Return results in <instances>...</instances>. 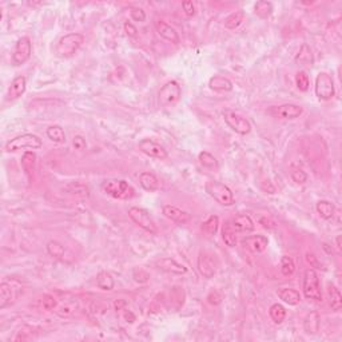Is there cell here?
I'll use <instances>...</instances> for the list:
<instances>
[{"instance_id": "6da1fadb", "label": "cell", "mask_w": 342, "mask_h": 342, "mask_svg": "<svg viewBox=\"0 0 342 342\" xmlns=\"http://www.w3.org/2000/svg\"><path fill=\"white\" fill-rule=\"evenodd\" d=\"M205 190L214 201H216L222 206L229 207L234 205V194L230 190L229 186H226L225 183L213 179L207 180L206 185H205Z\"/></svg>"}, {"instance_id": "7a4b0ae2", "label": "cell", "mask_w": 342, "mask_h": 342, "mask_svg": "<svg viewBox=\"0 0 342 342\" xmlns=\"http://www.w3.org/2000/svg\"><path fill=\"white\" fill-rule=\"evenodd\" d=\"M85 43V36L78 32H71L60 38L58 44L55 47V54L59 58H70L74 54H77L82 44Z\"/></svg>"}, {"instance_id": "3957f363", "label": "cell", "mask_w": 342, "mask_h": 342, "mask_svg": "<svg viewBox=\"0 0 342 342\" xmlns=\"http://www.w3.org/2000/svg\"><path fill=\"white\" fill-rule=\"evenodd\" d=\"M102 189L107 195L115 199L127 201L135 195L134 187L125 179H108L102 185Z\"/></svg>"}, {"instance_id": "277c9868", "label": "cell", "mask_w": 342, "mask_h": 342, "mask_svg": "<svg viewBox=\"0 0 342 342\" xmlns=\"http://www.w3.org/2000/svg\"><path fill=\"white\" fill-rule=\"evenodd\" d=\"M43 146V142L35 134H23V135L15 136L14 139L8 140L5 143L4 151L5 153H16L19 150L31 149L38 150Z\"/></svg>"}, {"instance_id": "5b68a950", "label": "cell", "mask_w": 342, "mask_h": 342, "mask_svg": "<svg viewBox=\"0 0 342 342\" xmlns=\"http://www.w3.org/2000/svg\"><path fill=\"white\" fill-rule=\"evenodd\" d=\"M302 292L307 299L313 301H322V290H321L320 278L314 269H307L303 274L302 282Z\"/></svg>"}, {"instance_id": "8992f818", "label": "cell", "mask_w": 342, "mask_h": 342, "mask_svg": "<svg viewBox=\"0 0 342 342\" xmlns=\"http://www.w3.org/2000/svg\"><path fill=\"white\" fill-rule=\"evenodd\" d=\"M182 96V88L176 81L167 82L158 92V100L163 107H172L180 100Z\"/></svg>"}, {"instance_id": "52a82bcc", "label": "cell", "mask_w": 342, "mask_h": 342, "mask_svg": "<svg viewBox=\"0 0 342 342\" xmlns=\"http://www.w3.org/2000/svg\"><path fill=\"white\" fill-rule=\"evenodd\" d=\"M315 96L320 100H330L333 99L334 94H336V87H334V81L332 75H329L328 72H320L317 78H315L314 86Z\"/></svg>"}, {"instance_id": "ba28073f", "label": "cell", "mask_w": 342, "mask_h": 342, "mask_svg": "<svg viewBox=\"0 0 342 342\" xmlns=\"http://www.w3.org/2000/svg\"><path fill=\"white\" fill-rule=\"evenodd\" d=\"M128 216L130 219L135 225H138L140 229H143L144 231H147L150 234H157L158 229L155 222L150 215V213L147 210H144L142 207H130L128 209Z\"/></svg>"}, {"instance_id": "9c48e42d", "label": "cell", "mask_w": 342, "mask_h": 342, "mask_svg": "<svg viewBox=\"0 0 342 342\" xmlns=\"http://www.w3.org/2000/svg\"><path fill=\"white\" fill-rule=\"evenodd\" d=\"M23 293V286L18 281L1 282L0 284V309H5L12 305Z\"/></svg>"}, {"instance_id": "30bf717a", "label": "cell", "mask_w": 342, "mask_h": 342, "mask_svg": "<svg viewBox=\"0 0 342 342\" xmlns=\"http://www.w3.org/2000/svg\"><path fill=\"white\" fill-rule=\"evenodd\" d=\"M223 119H225L226 125L231 128V130L239 134V135H248L252 131V123L242 115H239L235 111L231 110H226L223 111Z\"/></svg>"}, {"instance_id": "8fae6325", "label": "cell", "mask_w": 342, "mask_h": 342, "mask_svg": "<svg viewBox=\"0 0 342 342\" xmlns=\"http://www.w3.org/2000/svg\"><path fill=\"white\" fill-rule=\"evenodd\" d=\"M32 54V43L31 39L27 38V36H22L16 44H15L14 52H12V56H11V63L14 67H19V66H23L30 60Z\"/></svg>"}, {"instance_id": "7c38bea8", "label": "cell", "mask_w": 342, "mask_h": 342, "mask_svg": "<svg viewBox=\"0 0 342 342\" xmlns=\"http://www.w3.org/2000/svg\"><path fill=\"white\" fill-rule=\"evenodd\" d=\"M198 271L205 277V278H213L215 275L218 267H219V261L215 254L210 252H201L198 256Z\"/></svg>"}, {"instance_id": "4fadbf2b", "label": "cell", "mask_w": 342, "mask_h": 342, "mask_svg": "<svg viewBox=\"0 0 342 342\" xmlns=\"http://www.w3.org/2000/svg\"><path fill=\"white\" fill-rule=\"evenodd\" d=\"M303 113V108L301 106L294 103L281 104V106H274L269 110V114L278 119H285V121H292L297 119Z\"/></svg>"}, {"instance_id": "5bb4252c", "label": "cell", "mask_w": 342, "mask_h": 342, "mask_svg": "<svg viewBox=\"0 0 342 342\" xmlns=\"http://www.w3.org/2000/svg\"><path fill=\"white\" fill-rule=\"evenodd\" d=\"M139 150L143 154H146L147 157L155 158V159H166L169 157L167 150L163 147L162 144L157 143L155 140L149 139V138L140 140Z\"/></svg>"}, {"instance_id": "9a60e30c", "label": "cell", "mask_w": 342, "mask_h": 342, "mask_svg": "<svg viewBox=\"0 0 342 342\" xmlns=\"http://www.w3.org/2000/svg\"><path fill=\"white\" fill-rule=\"evenodd\" d=\"M242 246L248 249L249 252L254 253V254H259V253L265 252L267 245H269V239L265 235L256 234V235H248L241 241Z\"/></svg>"}, {"instance_id": "2e32d148", "label": "cell", "mask_w": 342, "mask_h": 342, "mask_svg": "<svg viewBox=\"0 0 342 342\" xmlns=\"http://www.w3.org/2000/svg\"><path fill=\"white\" fill-rule=\"evenodd\" d=\"M154 26H155V30H157L158 35L161 36V38H163L165 41L170 42L172 44H179L180 38L179 35H178V32L175 31V28L171 27L170 24H167V23L163 22V20H157V22L154 23Z\"/></svg>"}, {"instance_id": "e0dca14e", "label": "cell", "mask_w": 342, "mask_h": 342, "mask_svg": "<svg viewBox=\"0 0 342 342\" xmlns=\"http://www.w3.org/2000/svg\"><path fill=\"white\" fill-rule=\"evenodd\" d=\"M155 266L158 269L166 271V273H171V274L182 275L187 273V267L179 262H176L175 259H172V258H161L155 262Z\"/></svg>"}, {"instance_id": "ac0fdd59", "label": "cell", "mask_w": 342, "mask_h": 342, "mask_svg": "<svg viewBox=\"0 0 342 342\" xmlns=\"http://www.w3.org/2000/svg\"><path fill=\"white\" fill-rule=\"evenodd\" d=\"M163 215L169 218L170 221L175 222V223H179V225H185L190 221V214L189 213L180 210L178 207L171 206V205H166V206L162 207Z\"/></svg>"}, {"instance_id": "d6986e66", "label": "cell", "mask_w": 342, "mask_h": 342, "mask_svg": "<svg viewBox=\"0 0 342 342\" xmlns=\"http://www.w3.org/2000/svg\"><path fill=\"white\" fill-rule=\"evenodd\" d=\"M231 227L235 233H252L256 229L254 221L248 214H239L231 221Z\"/></svg>"}, {"instance_id": "ffe728a7", "label": "cell", "mask_w": 342, "mask_h": 342, "mask_svg": "<svg viewBox=\"0 0 342 342\" xmlns=\"http://www.w3.org/2000/svg\"><path fill=\"white\" fill-rule=\"evenodd\" d=\"M27 90V81L26 78L19 75L11 82V86H9L8 92H7V100H16L22 96Z\"/></svg>"}, {"instance_id": "44dd1931", "label": "cell", "mask_w": 342, "mask_h": 342, "mask_svg": "<svg viewBox=\"0 0 342 342\" xmlns=\"http://www.w3.org/2000/svg\"><path fill=\"white\" fill-rule=\"evenodd\" d=\"M209 87L216 92H229V91L233 90V82L227 78L221 77V75H215V77L210 78Z\"/></svg>"}, {"instance_id": "7402d4cb", "label": "cell", "mask_w": 342, "mask_h": 342, "mask_svg": "<svg viewBox=\"0 0 342 342\" xmlns=\"http://www.w3.org/2000/svg\"><path fill=\"white\" fill-rule=\"evenodd\" d=\"M139 183L140 186H142V189H144L146 191H150V193L157 191V190L159 189V180H158L157 176L154 175L153 172H150V171H143V172H140Z\"/></svg>"}, {"instance_id": "603a6c76", "label": "cell", "mask_w": 342, "mask_h": 342, "mask_svg": "<svg viewBox=\"0 0 342 342\" xmlns=\"http://www.w3.org/2000/svg\"><path fill=\"white\" fill-rule=\"evenodd\" d=\"M277 293H278V297L281 298L285 303L290 305V306H296V305H298V303L301 302V294H299V292H297V290H294V289L282 288L279 289Z\"/></svg>"}, {"instance_id": "cb8c5ba5", "label": "cell", "mask_w": 342, "mask_h": 342, "mask_svg": "<svg viewBox=\"0 0 342 342\" xmlns=\"http://www.w3.org/2000/svg\"><path fill=\"white\" fill-rule=\"evenodd\" d=\"M296 63L301 64V66H313L314 63V56L311 52V48L305 43L301 45V48L298 51V54L296 55Z\"/></svg>"}, {"instance_id": "d4e9b609", "label": "cell", "mask_w": 342, "mask_h": 342, "mask_svg": "<svg viewBox=\"0 0 342 342\" xmlns=\"http://www.w3.org/2000/svg\"><path fill=\"white\" fill-rule=\"evenodd\" d=\"M315 210L320 214L321 218H324L326 221L332 219L334 216V213H336V206L330 201H326V199H321L315 205Z\"/></svg>"}, {"instance_id": "484cf974", "label": "cell", "mask_w": 342, "mask_h": 342, "mask_svg": "<svg viewBox=\"0 0 342 342\" xmlns=\"http://www.w3.org/2000/svg\"><path fill=\"white\" fill-rule=\"evenodd\" d=\"M35 166H36V154L34 151H26L23 154L22 157V167L26 175L31 179L32 174L35 171Z\"/></svg>"}, {"instance_id": "4316f807", "label": "cell", "mask_w": 342, "mask_h": 342, "mask_svg": "<svg viewBox=\"0 0 342 342\" xmlns=\"http://www.w3.org/2000/svg\"><path fill=\"white\" fill-rule=\"evenodd\" d=\"M96 286L104 292H110L113 290L115 286V281H114L113 275L110 274L108 271H100L99 274L96 275Z\"/></svg>"}, {"instance_id": "83f0119b", "label": "cell", "mask_w": 342, "mask_h": 342, "mask_svg": "<svg viewBox=\"0 0 342 342\" xmlns=\"http://www.w3.org/2000/svg\"><path fill=\"white\" fill-rule=\"evenodd\" d=\"M329 298H330V306H332V310L340 311L342 307V296L340 290L337 289V286L333 284L329 285Z\"/></svg>"}, {"instance_id": "f1b7e54d", "label": "cell", "mask_w": 342, "mask_h": 342, "mask_svg": "<svg viewBox=\"0 0 342 342\" xmlns=\"http://www.w3.org/2000/svg\"><path fill=\"white\" fill-rule=\"evenodd\" d=\"M45 134L48 136V139L52 140L54 143H64L66 142V132H64L63 127L59 125L50 126L45 131Z\"/></svg>"}, {"instance_id": "f546056e", "label": "cell", "mask_w": 342, "mask_h": 342, "mask_svg": "<svg viewBox=\"0 0 342 342\" xmlns=\"http://www.w3.org/2000/svg\"><path fill=\"white\" fill-rule=\"evenodd\" d=\"M245 18H246V15L243 11H235L225 19V27L227 30H235L245 22Z\"/></svg>"}, {"instance_id": "4dcf8cb0", "label": "cell", "mask_w": 342, "mask_h": 342, "mask_svg": "<svg viewBox=\"0 0 342 342\" xmlns=\"http://www.w3.org/2000/svg\"><path fill=\"white\" fill-rule=\"evenodd\" d=\"M254 14L261 19H267L273 14V4L270 1H266V0H261V1H256V5H254Z\"/></svg>"}, {"instance_id": "1f68e13d", "label": "cell", "mask_w": 342, "mask_h": 342, "mask_svg": "<svg viewBox=\"0 0 342 342\" xmlns=\"http://www.w3.org/2000/svg\"><path fill=\"white\" fill-rule=\"evenodd\" d=\"M303 328L306 330V333L309 334H315L320 329V315L317 314L315 311L310 313L307 315L306 320L303 322Z\"/></svg>"}, {"instance_id": "d6a6232c", "label": "cell", "mask_w": 342, "mask_h": 342, "mask_svg": "<svg viewBox=\"0 0 342 342\" xmlns=\"http://www.w3.org/2000/svg\"><path fill=\"white\" fill-rule=\"evenodd\" d=\"M269 314H270V318L273 320V322L277 325L282 324L286 318V309H285L281 303H274L271 305L270 310H269Z\"/></svg>"}, {"instance_id": "836d02e7", "label": "cell", "mask_w": 342, "mask_h": 342, "mask_svg": "<svg viewBox=\"0 0 342 342\" xmlns=\"http://www.w3.org/2000/svg\"><path fill=\"white\" fill-rule=\"evenodd\" d=\"M218 229H219V218L216 215H210L206 221L203 222L202 230L205 234L210 235V237L215 235Z\"/></svg>"}, {"instance_id": "e575fe53", "label": "cell", "mask_w": 342, "mask_h": 342, "mask_svg": "<svg viewBox=\"0 0 342 342\" xmlns=\"http://www.w3.org/2000/svg\"><path fill=\"white\" fill-rule=\"evenodd\" d=\"M45 249H47V253H48L52 258H55V259H63L64 258L66 250H64L63 245L59 243L58 241H50V242L47 243Z\"/></svg>"}, {"instance_id": "d590c367", "label": "cell", "mask_w": 342, "mask_h": 342, "mask_svg": "<svg viewBox=\"0 0 342 342\" xmlns=\"http://www.w3.org/2000/svg\"><path fill=\"white\" fill-rule=\"evenodd\" d=\"M222 239L229 248H234L237 245V235H235V231L229 223L223 226V229H222Z\"/></svg>"}, {"instance_id": "8d00e7d4", "label": "cell", "mask_w": 342, "mask_h": 342, "mask_svg": "<svg viewBox=\"0 0 342 342\" xmlns=\"http://www.w3.org/2000/svg\"><path fill=\"white\" fill-rule=\"evenodd\" d=\"M296 271V263L289 256H284L281 258V273L284 277H292Z\"/></svg>"}, {"instance_id": "74e56055", "label": "cell", "mask_w": 342, "mask_h": 342, "mask_svg": "<svg viewBox=\"0 0 342 342\" xmlns=\"http://www.w3.org/2000/svg\"><path fill=\"white\" fill-rule=\"evenodd\" d=\"M296 85H297L298 90L302 92H306L310 87V79L305 71H298L296 75Z\"/></svg>"}, {"instance_id": "f35d334b", "label": "cell", "mask_w": 342, "mask_h": 342, "mask_svg": "<svg viewBox=\"0 0 342 342\" xmlns=\"http://www.w3.org/2000/svg\"><path fill=\"white\" fill-rule=\"evenodd\" d=\"M198 159L202 166L209 167V169H216L218 167V161L215 159V157L213 154L207 153V151H202L199 154Z\"/></svg>"}, {"instance_id": "ab89813d", "label": "cell", "mask_w": 342, "mask_h": 342, "mask_svg": "<svg viewBox=\"0 0 342 342\" xmlns=\"http://www.w3.org/2000/svg\"><path fill=\"white\" fill-rule=\"evenodd\" d=\"M39 303H41V307L43 310L52 311L55 310V307L58 305V301H56V298H55L54 296H51V294H44V296L39 299Z\"/></svg>"}, {"instance_id": "60d3db41", "label": "cell", "mask_w": 342, "mask_h": 342, "mask_svg": "<svg viewBox=\"0 0 342 342\" xmlns=\"http://www.w3.org/2000/svg\"><path fill=\"white\" fill-rule=\"evenodd\" d=\"M290 176H292V179L294 180L296 183H298V185H302V183H305V182L307 180L306 172L302 170L301 167H297V166H292Z\"/></svg>"}, {"instance_id": "b9f144b4", "label": "cell", "mask_w": 342, "mask_h": 342, "mask_svg": "<svg viewBox=\"0 0 342 342\" xmlns=\"http://www.w3.org/2000/svg\"><path fill=\"white\" fill-rule=\"evenodd\" d=\"M130 16L132 20L135 22H144L146 20V14L142 8H136V7H131L130 8Z\"/></svg>"}, {"instance_id": "7bdbcfd3", "label": "cell", "mask_w": 342, "mask_h": 342, "mask_svg": "<svg viewBox=\"0 0 342 342\" xmlns=\"http://www.w3.org/2000/svg\"><path fill=\"white\" fill-rule=\"evenodd\" d=\"M182 8H183V12L187 18H193L195 15V4H194L191 0H185L182 3Z\"/></svg>"}, {"instance_id": "ee69618b", "label": "cell", "mask_w": 342, "mask_h": 342, "mask_svg": "<svg viewBox=\"0 0 342 342\" xmlns=\"http://www.w3.org/2000/svg\"><path fill=\"white\" fill-rule=\"evenodd\" d=\"M72 146L74 149L79 150V151H83L87 147V143H86V139L82 135H75L74 139H72Z\"/></svg>"}, {"instance_id": "f6af8a7d", "label": "cell", "mask_w": 342, "mask_h": 342, "mask_svg": "<svg viewBox=\"0 0 342 342\" xmlns=\"http://www.w3.org/2000/svg\"><path fill=\"white\" fill-rule=\"evenodd\" d=\"M222 301V297L221 294L218 292H215V290H213V292L209 293V296H207V302L210 303V305H213V306H216V305H219Z\"/></svg>"}, {"instance_id": "bcb514c9", "label": "cell", "mask_w": 342, "mask_h": 342, "mask_svg": "<svg viewBox=\"0 0 342 342\" xmlns=\"http://www.w3.org/2000/svg\"><path fill=\"white\" fill-rule=\"evenodd\" d=\"M306 262L313 269H320L321 267V262L318 261V258L313 253H306Z\"/></svg>"}, {"instance_id": "7dc6e473", "label": "cell", "mask_w": 342, "mask_h": 342, "mask_svg": "<svg viewBox=\"0 0 342 342\" xmlns=\"http://www.w3.org/2000/svg\"><path fill=\"white\" fill-rule=\"evenodd\" d=\"M123 27H125V32H126L127 36H130V38H136L138 36V30H136L135 26L131 22L125 23Z\"/></svg>"}, {"instance_id": "c3c4849f", "label": "cell", "mask_w": 342, "mask_h": 342, "mask_svg": "<svg viewBox=\"0 0 342 342\" xmlns=\"http://www.w3.org/2000/svg\"><path fill=\"white\" fill-rule=\"evenodd\" d=\"M134 278H135L136 282L143 284V282H147V281H149L150 275L143 270H135L134 271Z\"/></svg>"}, {"instance_id": "681fc988", "label": "cell", "mask_w": 342, "mask_h": 342, "mask_svg": "<svg viewBox=\"0 0 342 342\" xmlns=\"http://www.w3.org/2000/svg\"><path fill=\"white\" fill-rule=\"evenodd\" d=\"M123 318H125L126 322H128V324H134V322H135V315L132 314L130 310H127V309H123Z\"/></svg>"}, {"instance_id": "f907efd6", "label": "cell", "mask_w": 342, "mask_h": 342, "mask_svg": "<svg viewBox=\"0 0 342 342\" xmlns=\"http://www.w3.org/2000/svg\"><path fill=\"white\" fill-rule=\"evenodd\" d=\"M114 306H115V309H117V311H121L125 309V306H126V301H123V299H119V301H117L115 303H114Z\"/></svg>"}, {"instance_id": "816d5d0a", "label": "cell", "mask_w": 342, "mask_h": 342, "mask_svg": "<svg viewBox=\"0 0 342 342\" xmlns=\"http://www.w3.org/2000/svg\"><path fill=\"white\" fill-rule=\"evenodd\" d=\"M336 248L338 249V252H341V235H337L336 238Z\"/></svg>"}]
</instances>
